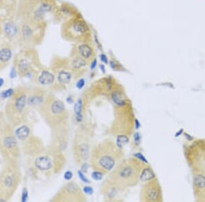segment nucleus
<instances>
[{
    "instance_id": "obj_21",
    "label": "nucleus",
    "mask_w": 205,
    "mask_h": 202,
    "mask_svg": "<svg viewBox=\"0 0 205 202\" xmlns=\"http://www.w3.org/2000/svg\"><path fill=\"white\" fill-rule=\"evenodd\" d=\"M4 144L7 147H11L13 145H14V139L12 138H8L5 140V142H4Z\"/></svg>"
},
{
    "instance_id": "obj_18",
    "label": "nucleus",
    "mask_w": 205,
    "mask_h": 202,
    "mask_svg": "<svg viewBox=\"0 0 205 202\" xmlns=\"http://www.w3.org/2000/svg\"><path fill=\"white\" fill-rule=\"evenodd\" d=\"M19 67L20 71H22V72L27 71L30 67V63L27 59H21L19 61Z\"/></svg>"
},
{
    "instance_id": "obj_20",
    "label": "nucleus",
    "mask_w": 205,
    "mask_h": 202,
    "mask_svg": "<svg viewBox=\"0 0 205 202\" xmlns=\"http://www.w3.org/2000/svg\"><path fill=\"white\" fill-rule=\"evenodd\" d=\"M104 173L100 171L95 170V171L92 173V178L95 180H99L102 178V176Z\"/></svg>"
},
{
    "instance_id": "obj_25",
    "label": "nucleus",
    "mask_w": 205,
    "mask_h": 202,
    "mask_svg": "<svg viewBox=\"0 0 205 202\" xmlns=\"http://www.w3.org/2000/svg\"><path fill=\"white\" fill-rule=\"evenodd\" d=\"M84 192L86 193V194H92V188L90 186H86V187H84Z\"/></svg>"
},
{
    "instance_id": "obj_17",
    "label": "nucleus",
    "mask_w": 205,
    "mask_h": 202,
    "mask_svg": "<svg viewBox=\"0 0 205 202\" xmlns=\"http://www.w3.org/2000/svg\"><path fill=\"white\" fill-rule=\"evenodd\" d=\"M26 103V97L25 95H22L20 97H19L17 99L16 103H15V106H16L17 109L18 110H22L23 108L25 107Z\"/></svg>"
},
{
    "instance_id": "obj_29",
    "label": "nucleus",
    "mask_w": 205,
    "mask_h": 202,
    "mask_svg": "<svg viewBox=\"0 0 205 202\" xmlns=\"http://www.w3.org/2000/svg\"><path fill=\"white\" fill-rule=\"evenodd\" d=\"M10 76H11L12 78H14L15 76H16V72H15V71L14 69H12L11 73H10Z\"/></svg>"
},
{
    "instance_id": "obj_23",
    "label": "nucleus",
    "mask_w": 205,
    "mask_h": 202,
    "mask_svg": "<svg viewBox=\"0 0 205 202\" xmlns=\"http://www.w3.org/2000/svg\"><path fill=\"white\" fill-rule=\"evenodd\" d=\"M73 172H72L71 171H67L65 172L64 175V178L66 180H70L72 179V178H73Z\"/></svg>"
},
{
    "instance_id": "obj_3",
    "label": "nucleus",
    "mask_w": 205,
    "mask_h": 202,
    "mask_svg": "<svg viewBox=\"0 0 205 202\" xmlns=\"http://www.w3.org/2000/svg\"><path fill=\"white\" fill-rule=\"evenodd\" d=\"M74 155L77 164L84 166L90 160L91 152V140L88 132L84 129H81L77 132L74 141Z\"/></svg>"
},
{
    "instance_id": "obj_12",
    "label": "nucleus",
    "mask_w": 205,
    "mask_h": 202,
    "mask_svg": "<svg viewBox=\"0 0 205 202\" xmlns=\"http://www.w3.org/2000/svg\"><path fill=\"white\" fill-rule=\"evenodd\" d=\"M73 32L76 35H82L86 33V27L82 22H75L72 25Z\"/></svg>"
},
{
    "instance_id": "obj_15",
    "label": "nucleus",
    "mask_w": 205,
    "mask_h": 202,
    "mask_svg": "<svg viewBox=\"0 0 205 202\" xmlns=\"http://www.w3.org/2000/svg\"><path fill=\"white\" fill-rule=\"evenodd\" d=\"M11 51L8 49H3L0 50V61L2 62H6L11 58Z\"/></svg>"
},
{
    "instance_id": "obj_9",
    "label": "nucleus",
    "mask_w": 205,
    "mask_h": 202,
    "mask_svg": "<svg viewBox=\"0 0 205 202\" xmlns=\"http://www.w3.org/2000/svg\"><path fill=\"white\" fill-rule=\"evenodd\" d=\"M4 33H5L9 38H12L15 36L19 32L17 26L13 22H8L4 25Z\"/></svg>"
},
{
    "instance_id": "obj_30",
    "label": "nucleus",
    "mask_w": 205,
    "mask_h": 202,
    "mask_svg": "<svg viewBox=\"0 0 205 202\" xmlns=\"http://www.w3.org/2000/svg\"><path fill=\"white\" fill-rule=\"evenodd\" d=\"M3 84H4V80L2 79H0V87L3 85Z\"/></svg>"
},
{
    "instance_id": "obj_11",
    "label": "nucleus",
    "mask_w": 205,
    "mask_h": 202,
    "mask_svg": "<svg viewBox=\"0 0 205 202\" xmlns=\"http://www.w3.org/2000/svg\"><path fill=\"white\" fill-rule=\"evenodd\" d=\"M38 81L42 84L48 85L53 83L54 81V76L48 71H43L38 78Z\"/></svg>"
},
{
    "instance_id": "obj_2",
    "label": "nucleus",
    "mask_w": 205,
    "mask_h": 202,
    "mask_svg": "<svg viewBox=\"0 0 205 202\" xmlns=\"http://www.w3.org/2000/svg\"><path fill=\"white\" fill-rule=\"evenodd\" d=\"M123 153L114 140L105 139L92 148L90 162L95 170L110 173L121 161Z\"/></svg>"
},
{
    "instance_id": "obj_6",
    "label": "nucleus",
    "mask_w": 205,
    "mask_h": 202,
    "mask_svg": "<svg viewBox=\"0 0 205 202\" xmlns=\"http://www.w3.org/2000/svg\"><path fill=\"white\" fill-rule=\"evenodd\" d=\"M64 194L66 196L63 200L67 201H85L86 197L84 191L75 182H70L65 187Z\"/></svg>"
},
{
    "instance_id": "obj_14",
    "label": "nucleus",
    "mask_w": 205,
    "mask_h": 202,
    "mask_svg": "<svg viewBox=\"0 0 205 202\" xmlns=\"http://www.w3.org/2000/svg\"><path fill=\"white\" fill-rule=\"evenodd\" d=\"M29 133H30V129L29 128L26 127V126H23V127L19 128L16 131L17 136L18 137L19 139H21V140H24V139H25L28 136Z\"/></svg>"
},
{
    "instance_id": "obj_19",
    "label": "nucleus",
    "mask_w": 205,
    "mask_h": 202,
    "mask_svg": "<svg viewBox=\"0 0 205 202\" xmlns=\"http://www.w3.org/2000/svg\"><path fill=\"white\" fill-rule=\"evenodd\" d=\"M200 144H201V145L200 146L199 145V147H198V154L199 155H201L205 160V140H202Z\"/></svg>"
},
{
    "instance_id": "obj_1",
    "label": "nucleus",
    "mask_w": 205,
    "mask_h": 202,
    "mask_svg": "<svg viewBox=\"0 0 205 202\" xmlns=\"http://www.w3.org/2000/svg\"><path fill=\"white\" fill-rule=\"evenodd\" d=\"M142 161L131 158L121 161L110 172L104 183L117 190L123 191L137 185L140 180L141 173L144 168Z\"/></svg>"
},
{
    "instance_id": "obj_8",
    "label": "nucleus",
    "mask_w": 205,
    "mask_h": 202,
    "mask_svg": "<svg viewBox=\"0 0 205 202\" xmlns=\"http://www.w3.org/2000/svg\"><path fill=\"white\" fill-rule=\"evenodd\" d=\"M53 161L47 156H41L35 161V166L38 169L42 171L49 170L53 167Z\"/></svg>"
},
{
    "instance_id": "obj_4",
    "label": "nucleus",
    "mask_w": 205,
    "mask_h": 202,
    "mask_svg": "<svg viewBox=\"0 0 205 202\" xmlns=\"http://www.w3.org/2000/svg\"><path fill=\"white\" fill-rule=\"evenodd\" d=\"M192 185L195 199L198 202H205V166L196 158L191 159Z\"/></svg>"
},
{
    "instance_id": "obj_26",
    "label": "nucleus",
    "mask_w": 205,
    "mask_h": 202,
    "mask_svg": "<svg viewBox=\"0 0 205 202\" xmlns=\"http://www.w3.org/2000/svg\"><path fill=\"white\" fill-rule=\"evenodd\" d=\"M79 175L80 178L82 179V180H83V181L85 182H87V183H89V181L88 180V179H87L86 178H85L84 175L83 174L82 172H81V171H79Z\"/></svg>"
},
{
    "instance_id": "obj_5",
    "label": "nucleus",
    "mask_w": 205,
    "mask_h": 202,
    "mask_svg": "<svg viewBox=\"0 0 205 202\" xmlns=\"http://www.w3.org/2000/svg\"><path fill=\"white\" fill-rule=\"evenodd\" d=\"M140 201L143 202H161L163 201V193L160 182L157 178L147 181L141 187Z\"/></svg>"
},
{
    "instance_id": "obj_10",
    "label": "nucleus",
    "mask_w": 205,
    "mask_h": 202,
    "mask_svg": "<svg viewBox=\"0 0 205 202\" xmlns=\"http://www.w3.org/2000/svg\"><path fill=\"white\" fill-rule=\"evenodd\" d=\"M78 51L81 57L84 59L85 60L89 59L92 55V50L87 44H81L78 47Z\"/></svg>"
},
{
    "instance_id": "obj_7",
    "label": "nucleus",
    "mask_w": 205,
    "mask_h": 202,
    "mask_svg": "<svg viewBox=\"0 0 205 202\" xmlns=\"http://www.w3.org/2000/svg\"><path fill=\"white\" fill-rule=\"evenodd\" d=\"M50 112L54 116L62 117L66 116V107L64 103L60 100H53L50 105Z\"/></svg>"
},
{
    "instance_id": "obj_13",
    "label": "nucleus",
    "mask_w": 205,
    "mask_h": 202,
    "mask_svg": "<svg viewBox=\"0 0 205 202\" xmlns=\"http://www.w3.org/2000/svg\"><path fill=\"white\" fill-rule=\"evenodd\" d=\"M71 74L68 71H61L58 74V79L59 82L63 84H66L71 81Z\"/></svg>"
},
{
    "instance_id": "obj_22",
    "label": "nucleus",
    "mask_w": 205,
    "mask_h": 202,
    "mask_svg": "<svg viewBox=\"0 0 205 202\" xmlns=\"http://www.w3.org/2000/svg\"><path fill=\"white\" fill-rule=\"evenodd\" d=\"M81 106H82V104H81L80 101H78L75 106V111L77 117H79V118H81Z\"/></svg>"
},
{
    "instance_id": "obj_27",
    "label": "nucleus",
    "mask_w": 205,
    "mask_h": 202,
    "mask_svg": "<svg viewBox=\"0 0 205 202\" xmlns=\"http://www.w3.org/2000/svg\"><path fill=\"white\" fill-rule=\"evenodd\" d=\"M23 196H22V201H25L27 200V190H24L23 193Z\"/></svg>"
},
{
    "instance_id": "obj_16",
    "label": "nucleus",
    "mask_w": 205,
    "mask_h": 202,
    "mask_svg": "<svg viewBox=\"0 0 205 202\" xmlns=\"http://www.w3.org/2000/svg\"><path fill=\"white\" fill-rule=\"evenodd\" d=\"M86 65V61L82 57H77L72 62V67L74 69H79Z\"/></svg>"
},
{
    "instance_id": "obj_24",
    "label": "nucleus",
    "mask_w": 205,
    "mask_h": 202,
    "mask_svg": "<svg viewBox=\"0 0 205 202\" xmlns=\"http://www.w3.org/2000/svg\"><path fill=\"white\" fill-rule=\"evenodd\" d=\"M12 94H13V91L12 89H8V90L3 92V93H2V97H9L11 96Z\"/></svg>"
},
{
    "instance_id": "obj_28",
    "label": "nucleus",
    "mask_w": 205,
    "mask_h": 202,
    "mask_svg": "<svg viewBox=\"0 0 205 202\" xmlns=\"http://www.w3.org/2000/svg\"><path fill=\"white\" fill-rule=\"evenodd\" d=\"M77 86L79 89H82L83 86H84V80H80L79 81L77 82Z\"/></svg>"
},
{
    "instance_id": "obj_31",
    "label": "nucleus",
    "mask_w": 205,
    "mask_h": 202,
    "mask_svg": "<svg viewBox=\"0 0 205 202\" xmlns=\"http://www.w3.org/2000/svg\"><path fill=\"white\" fill-rule=\"evenodd\" d=\"M96 64H97V63H96V61H94V62L92 63V67H91L92 68H94V67H95V65H96Z\"/></svg>"
}]
</instances>
